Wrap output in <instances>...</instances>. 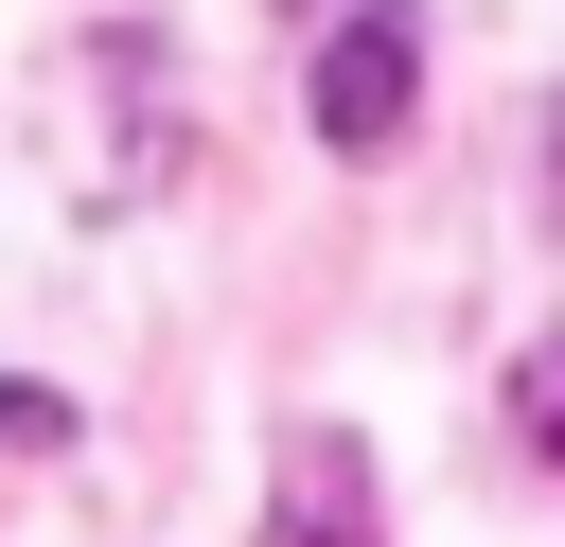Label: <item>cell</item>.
<instances>
[{
  "instance_id": "1",
  "label": "cell",
  "mask_w": 565,
  "mask_h": 547,
  "mask_svg": "<svg viewBox=\"0 0 565 547\" xmlns=\"http://www.w3.org/2000/svg\"><path fill=\"white\" fill-rule=\"evenodd\" d=\"M406 88H424V0H353L335 53H318V141L335 159H388L406 141Z\"/></svg>"
},
{
  "instance_id": "2",
  "label": "cell",
  "mask_w": 565,
  "mask_h": 547,
  "mask_svg": "<svg viewBox=\"0 0 565 547\" xmlns=\"http://www.w3.org/2000/svg\"><path fill=\"white\" fill-rule=\"evenodd\" d=\"M265 547H371V459H353L335 423L282 441V512H265Z\"/></svg>"
},
{
  "instance_id": "3",
  "label": "cell",
  "mask_w": 565,
  "mask_h": 547,
  "mask_svg": "<svg viewBox=\"0 0 565 547\" xmlns=\"http://www.w3.org/2000/svg\"><path fill=\"white\" fill-rule=\"evenodd\" d=\"M512 406H530V441H547V459H565V335H547V353H530V371H512Z\"/></svg>"
}]
</instances>
